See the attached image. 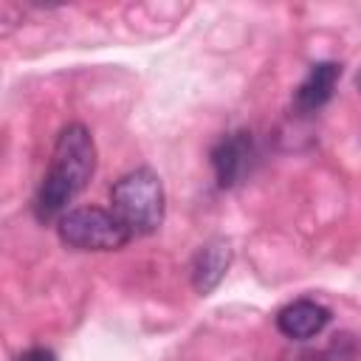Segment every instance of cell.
Wrapping results in <instances>:
<instances>
[{
  "mask_svg": "<svg viewBox=\"0 0 361 361\" xmlns=\"http://www.w3.org/2000/svg\"><path fill=\"white\" fill-rule=\"evenodd\" d=\"M96 169V147L82 124H68L56 135L48 172L37 189L34 197V214L37 220L48 223L54 217H62L68 203L85 189Z\"/></svg>",
  "mask_w": 361,
  "mask_h": 361,
  "instance_id": "obj_1",
  "label": "cell"
},
{
  "mask_svg": "<svg viewBox=\"0 0 361 361\" xmlns=\"http://www.w3.org/2000/svg\"><path fill=\"white\" fill-rule=\"evenodd\" d=\"M113 214L124 223V228L135 234H152L164 220V186L161 178L138 166L127 175H121L110 189Z\"/></svg>",
  "mask_w": 361,
  "mask_h": 361,
  "instance_id": "obj_2",
  "label": "cell"
},
{
  "mask_svg": "<svg viewBox=\"0 0 361 361\" xmlns=\"http://www.w3.org/2000/svg\"><path fill=\"white\" fill-rule=\"evenodd\" d=\"M56 231L59 240L76 251H116L133 237L113 212L99 206H79L65 212Z\"/></svg>",
  "mask_w": 361,
  "mask_h": 361,
  "instance_id": "obj_3",
  "label": "cell"
},
{
  "mask_svg": "<svg viewBox=\"0 0 361 361\" xmlns=\"http://www.w3.org/2000/svg\"><path fill=\"white\" fill-rule=\"evenodd\" d=\"M251 155H254V141L251 133H228L217 141V147L212 149V166L217 175L220 186H234L243 180V175L251 166Z\"/></svg>",
  "mask_w": 361,
  "mask_h": 361,
  "instance_id": "obj_4",
  "label": "cell"
},
{
  "mask_svg": "<svg viewBox=\"0 0 361 361\" xmlns=\"http://www.w3.org/2000/svg\"><path fill=\"white\" fill-rule=\"evenodd\" d=\"M327 322H330V310L313 299H296L276 313L279 333L293 338V341H305V338L319 336L327 327Z\"/></svg>",
  "mask_w": 361,
  "mask_h": 361,
  "instance_id": "obj_5",
  "label": "cell"
},
{
  "mask_svg": "<svg viewBox=\"0 0 361 361\" xmlns=\"http://www.w3.org/2000/svg\"><path fill=\"white\" fill-rule=\"evenodd\" d=\"M341 76V65L336 62H316L307 76L299 82L296 96H293V107L299 113H316L319 107L327 104V99L336 90V82Z\"/></svg>",
  "mask_w": 361,
  "mask_h": 361,
  "instance_id": "obj_6",
  "label": "cell"
},
{
  "mask_svg": "<svg viewBox=\"0 0 361 361\" xmlns=\"http://www.w3.org/2000/svg\"><path fill=\"white\" fill-rule=\"evenodd\" d=\"M228 262H231V248H228L226 240H212V243H206V245L197 251L195 265H192V285H195V290L203 293V296H206L209 290H214L217 282L223 279Z\"/></svg>",
  "mask_w": 361,
  "mask_h": 361,
  "instance_id": "obj_7",
  "label": "cell"
},
{
  "mask_svg": "<svg viewBox=\"0 0 361 361\" xmlns=\"http://www.w3.org/2000/svg\"><path fill=\"white\" fill-rule=\"evenodd\" d=\"M14 361H56V355L51 350H45V347H31L23 355H17Z\"/></svg>",
  "mask_w": 361,
  "mask_h": 361,
  "instance_id": "obj_8",
  "label": "cell"
},
{
  "mask_svg": "<svg viewBox=\"0 0 361 361\" xmlns=\"http://www.w3.org/2000/svg\"><path fill=\"white\" fill-rule=\"evenodd\" d=\"M355 87L361 90V71H358V76H355Z\"/></svg>",
  "mask_w": 361,
  "mask_h": 361,
  "instance_id": "obj_9",
  "label": "cell"
}]
</instances>
